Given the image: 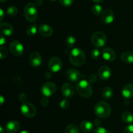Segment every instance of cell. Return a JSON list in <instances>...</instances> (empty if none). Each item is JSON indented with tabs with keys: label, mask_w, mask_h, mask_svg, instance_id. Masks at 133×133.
<instances>
[{
	"label": "cell",
	"mask_w": 133,
	"mask_h": 133,
	"mask_svg": "<svg viewBox=\"0 0 133 133\" xmlns=\"http://www.w3.org/2000/svg\"><path fill=\"white\" fill-rule=\"evenodd\" d=\"M69 57L70 63L75 66L83 65L86 60V55L84 51L79 48H73L70 52Z\"/></svg>",
	"instance_id": "cell-1"
},
{
	"label": "cell",
	"mask_w": 133,
	"mask_h": 133,
	"mask_svg": "<svg viewBox=\"0 0 133 133\" xmlns=\"http://www.w3.org/2000/svg\"><path fill=\"white\" fill-rule=\"evenodd\" d=\"M94 113L100 118H107L111 113L110 106L106 102H99L94 107Z\"/></svg>",
	"instance_id": "cell-2"
},
{
	"label": "cell",
	"mask_w": 133,
	"mask_h": 133,
	"mask_svg": "<svg viewBox=\"0 0 133 133\" xmlns=\"http://www.w3.org/2000/svg\"><path fill=\"white\" fill-rule=\"evenodd\" d=\"M76 89L82 97L89 98L92 94V89L90 82L85 80H82L78 82L76 86Z\"/></svg>",
	"instance_id": "cell-3"
},
{
	"label": "cell",
	"mask_w": 133,
	"mask_h": 133,
	"mask_svg": "<svg viewBox=\"0 0 133 133\" xmlns=\"http://www.w3.org/2000/svg\"><path fill=\"white\" fill-rule=\"evenodd\" d=\"M24 16L29 22H35L37 20L38 10L36 5L32 3H29L24 8Z\"/></svg>",
	"instance_id": "cell-4"
},
{
	"label": "cell",
	"mask_w": 133,
	"mask_h": 133,
	"mask_svg": "<svg viewBox=\"0 0 133 133\" xmlns=\"http://www.w3.org/2000/svg\"><path fill=\"white\" fill-rule=\"evenodd\" d=\"M91 41L92 44L97 48H102L106 44L107 38L102 31H96L92 35Z\"/></svg>",
	"instance_id": "cell-5"
},
{
	"label": "cell",
	"mask_w": 133,
	"mask_h": 133,
	"mask_svg": "<svg viewBox=\"0 0 133 133\" xmlns=\"http://www.w3.org/2000/svg\"><path fill=\"white\" fill-rule=\"evenodd\" d=\"M20 111L22 114L26 117H32L36 113V109L35 106L31 102H25L20 107Z\"/></svg>",
	"instance_id": "cell-6"
},
{
	"label": "cell",
	"mask_w": 133,
	"mask_h": 133,
	"mask_svg": "<svg viewBox=\"0 0 133 133\" xmlns=\"http://www.w3.org/2000/svg\"><path fill=\"white\" fill-rule=\"evenodd\" d=\"M10 52L15 56H21L24 52V47L23 44L18 40H14L9 45Z\"/></svg>",
	"instance_id": "cell-7"
},
{
	"label": "cell",
	"mask_w": 133,
	"mask_h": 133,
	"mask_svg": "<svg viewBox=\"0 0 133 133\" xmlns=\"http://www.w3.org/2000/svg\"><path fill=\"white\" fill-rule=\"evenodd\" d=\"M57 87L53 82H48L42 85L41 87V93L45 96H51L55 93Z\"/></svg>",
	"instance_id": "cell-8"
},
{
	"label": "cell",
	"mask_w": 133,
	"mask_h": 133,
	"mask_svg": "<svg viewBox=\"0 0 133 133\" xmlns=\"http://www.w3.org/2000/svg\"><path fill=\"white\" fill-rule=\"evenodd\" d=\"M49 69L53 72H58L61 70L62 67V63L61 59L58 57H51L48 63Z\"/></svg>",
	"instance_id": "cell-9"
},
{
	"label": "cell",
	"mask_w": 133,
	"mask_h": 133,
	"mask_svg": "<svg viewBox=\"0 0 133 133\" xmlns=\"http://www.w3.org/2000/svg\"><path fill=\"white\" fill-rule=\"evenodd\" d=\"M66 77L68 80L71 82H77L81 80L82 75L80 72L75 69H70L66 72Z\"/></svg>",
	"instance_id": "cell-10"
},
{
	"label": "cell",
	"mask_w": 133,
	"mask_h": 133,
	"mask_svg": "<svg viewBox=\"0 0 133 133\" xmlns=\"http://www.w3.org/2000/svg\"><path fill=\"white\" fill-rule=\"evenodd\" d=\"M30 65L33 67H38L42 63V58L38 52L34 51L31 53L29 57Z\"/></svg>",
	"instance_id": "cell-11"
},
{
	"label": "cell",
	"mask_w": 133,
	"mask_h": 133,
	"mask_svg": "<svg viewBox=\"0 0 133 133\" xmlns=\"http://www.w3.org/2000/svg\"><path fill=\"white\" fill-rule=\"evenodd\" d=\"M61 91H62V94L63 95V96L66 99H68V98H71L74 96L75 89L71 83H65L62 85Z\"/></svg>",
	"instance_id": "cell-12"
},
{
	"label": "cell",
	"mask_w": 133,
	"mask_h": 133,
	"mask_svg": "<svg viewBox=\"0 0 133 133\" xmlns=\"http://www.w3.org/2000/svg\"><path fill=\"white\" fill-rule=\"evenodd\" d=\"M103 58L107 61H112L116 57V52L110 48H105L102 50Z\"/></svg>",
	"instance_id": "cell-13"
},
{
	"label": "cell",
	"mask_w": 133,
	"mask_h": 133,
	"mask_svg": "<svg viewBox=\"0 0 133 133\" xmlns=\"http://www.w3.org/2000/svg\"><path fill=\"white\" fill-rule=\"evenodd\" d=\"M101 20L106 24H110L114 20V14L111 9H106L101 14Z\"/></svg>",
	"instance_id": "cell-14"
},
{
	"label": "cell",
	"mask_w": 133,
	"mask_h": 133,
	"mask_svg": "<svg viewBox=\"0 0 133 133\" xmlns=\"http://www.w3.org/2000/svg\"><path fill=\"white\" fill-rule=\"evenodd\" d=\"M0 30H1V32L2 33L3 35L7 37L11 36L14 33V28L11 24L7 23V22H4V23H1Z\"/></svg>",
	"instance_id": "cell-15"
},
{
	"label": "cell",
	"mask_w": 133,
	"mask_h": 133,
	"mask_svg": "<svg viewBox=\"0 0 133 133\" xmlns=\"http://www.w3.org/2000/svg\"><path fill=\"white\" fill-rule=\"evenodd\" d=\"M19 129V123L18 121L12 120L5 125V130L8 133H16Z\"/></svg>",
	"instance_id": "cell-16"
},
{
	"label": "cell",
	"mask_w": 133,
	"mask_h": 133,
	"mask_svg": "<svg viewBox=\"0 0 133 133\" xmlns=\"http://www.w3.org/2000/svg\"><path fill=\"white\" fill-rule=\"evenodd\" d=\"M99 78L101 80H107L111 76V70L107 66H102L98 70Z\"/></svg>",
	"instance_id": "cell-17"
},
{
	"label": "cell",
	"mask_w": 133,
	"mask_h": 133,
	"mask_svg": "<svg viewBox=\"0 0 133 133\" xmlns=\"http://www.w3.org/2000/svg\"><path fill=\"white\" fill-rule=\"evenodd\" d=\"M38 31L40 35L43 37H49L53 34L52 27L49 26V25L45 24V23L41 25L39 27Z\"/></svg>",
	"instance_id": "cell-18"
},
{
	"label": "cell",
	"mask_w": 133,
	"mask_h": 133,
	"mask_svg": "<svg viewBox=\"0 0 133 133\" xmlns=\"http://www.w3.org/2000/svg\"><path fill=\"white\" fill-rule=\"evenodd\" d=\"M122 95L125 99H131L133 97V85L128 83L123 87Z\"/></svg>",
	"instance_id": "cell-19"
},
{
	"label": "cell",
	"mask_w": 133,
	"mask_h": 133,
	"mask_svg": "<svg viewBox=\"0 0 133 133\" xmlns=\"http://www.w3.org/2000/svg\"><path fill=\"white\" fill-rule=\"evenodd\" d=\"M93 123H92L90 121H84L81 123L80 124V129L83 132L88 133L92 131L94 129Z\"/></svg>",
	"instance_id": "cell-20"
},
{
	"label": "cell",
	"mask_w": 133,
	"mask_h": 133,
	"mask_svg": "<svg viewBox=\"0 0 133 133\" xmlns=\"http://www.w3.org/2000/svg\"><path fill=\"white\" fill-rule=\"evenodd\" d=\"M121 59L122 61L125 63H132L133 53L130 52H125L121 55Z\"/></svg>",
	"instance_id": "cell-21"
},
{
	"label": "cell",
	"mask_w": 133,
	"mask_h": 133,
	"mask_svg": "<svg viewBox=\"0 0 133 133\" xmlns=\"http://www.w3.org/2000/svg\"><path fill=\"white\" fill-rule=\"evenodd\" d=\"M113 91L111 87H105L102 91V96L105 100H109L112 96Z\"/></svg>",
	"instance_id": "cell-22"
},
{
	"label": "cell",
	"mask_w": 133,
	"mask_h": 133,
	"mask_svg": "<svg viewBox=\"0 0 133 133\" xmlns=\"http://www.w3.org/2000/svg\"><path fill=\"white\" fill-rule=\"evenodd\" d=\"M37 26L34 23V24H31L27 27V29H26V33L29 36H34L37 33Z\"/></svg>",
	"instance_id": "cell-23"
},
{
	"label": "cell",
	"mask_w": 133,
	"mask_h": 133,
	"mask_svg": "<svg viewBox=\"0 0 133 133\" xmlns=\"http://www.w3.org/2000/svg\"><path fill=\"white\" fill-rule=\"evenodd\" d=\"M122 117V120L126 123H131L133 121V115L129 112H125Z\"/></svg>",
	"instance_id": "cell-24"
},
{
	"label": "cell",
	"mask_w": 133,
	"mask_h": 133,
	"mask_svg": "<svg viewBox=\"0 0 133 133\" xmlns=\"http://www.w3.org/2000/svg\"><path fill=\"white\" fill-rule=\"evenodd\" d=\"M65 133H80V132L77 125L70 124L65 129Z\"/></svg>",
	"instance_id": "cell-25"
},
{
	"label": "cell",
	"mask_w": 133,
	"mask_h": 133,
	"mask_svg": "<svg viewBox=\"0 0 133 133\" xmlns=\"http://www.w3.org/2000/svg\"><path fill=\"white\" fill-rule=\"evenodd\" d=\"M75 43H76V39L74 36L70 35L66 38V44L69 48H73L75 46Z\"/></svg>",
	"instance_id": "cell-26"
},
{
	"label": "cell",
	"mask_w": 133,
	"mask_h": 133,
	"mask_svg": "<svg viewBox=\"0 0 133 133\" xmlns=\"http://www.w3.org/2000/svg\"><path fill=\"white\" fill-rule=\"evenodd\" d=\"M6 13L9 16H14L18 13V8L15 6H10L8 8Z\"/></svg>",
	"instance_id": "cell-27"
},
{
	"label": "cell",
	"mask_w": 133,
	"mask_h": 133,
	"mask_svg": "<svg viewBox=\"0 0 133 133\" xmlns=\"http://www.w3.org/2000/svg\"><path fill=\"white\" fill-rule=\"evenodd\" d=\"M92 11L94 14H95L96 16H99L103 13V9L101 5H99V4H96L92 7Z\"/></svg>",
	"instance_id": "cell-28"
},
{
	"label": "cell",
	"mask_w": 133,
	"mask_h": 133,
	"mask_svg": "<svg viewBox=\"0 0 133 133\" xmlns=\"http://www.w3.org/2000/svg\"><path fill=\"white\" fill-rule=\"evenodd\" d=\"M8 55V50L5 47L1 46L0 48V59H3L7 56Z\"/></svg>",
	"instance_id": "cell-29"
},
{
	"label": "cell",
	"mask_w": 133,
	"mask_h": 133,
	"mask_svg": "<svg viewBox=\"0 0 133 133\" xmlns=\"http://www.w3.org/2000/svg\"><path fill=\"white\" fill-rule=\"evenodd\" d=\"M94 133H110L109 130L101 126H97L96 129L94 130Z\"/></svg>",
	"instance_id": "cell-30"
},
{
	"label": "cell",
	"mask_w": 133,
	"mask_h": 133,
	"mask_svg": "<svg viewBox=\"0 0 133 133\" xmlns=\"http://www.w3.org/2000/svg\"><path fill=\"white\" fill-rule=\"evenodd\" d=\"M90 55L92 59H97L99 57L100 52L99 51V50L94 49L92 50V52H91Z\"/></svg>",
	"instance_id": "cell-31"
},
{
	"label": "cell",
	"mask_w": 133,
	"mask_h": 133,
	"mask_svg": "<svg viewBox=\"0 0 133 133\" xmlns=\"http://www.w3.org/2000/svg\"><path fill=\"white\" fill-rule=\"evenodd\" d=\"M75 0H59L60 3L64 7H70L74 3Z\"/></svg>",
	"instance_id": "cell-32"
},
{
	"label": "cell",
	"mask_w": 133,
	"mask_h": 133,
	"mask_svg": "<svg viewBox=\"0 0 133 133\" xmlns=\"http://www.w3.org/2000/svg\"><path fill=\"white\" fill-rule=\"evenodd\" d=\"M69 101L66 99H63L60 102V106L62 109H66L69 107Z\"/></svg>",
	"instance_id": "cell-33"
},
{
	"label": "cell",
	"mask_w": 133,
	"mask_h": 133,
	"mask_svg": "<svg viewBox=\"0 0 133 133\" xmlns=\"http://www.w3.org/2000/svg\"><path fill=\"white\" fill-rule=\"evenodd\" d=\"M123 133H133V125H129L126 126L123 130Z\"/></svg>",
	"instance_id": "cell-34"
},
{
	"label": "cell",
	"mask_w": 133,
	"mask_h": 133,
	"mask_svg": "<svg viewBox=\"0 0 133 133\" xmlns=\"http://www.w3.org/2000/svg\"><path fill=\"white\" fill-rule=\"evenodd\" d=\"M88 80L90 83H95L97 81V77L95 74H90L88 76Z\"/></svg>",
	"instance_id": "cell-35"
},
{
	"label": "cell",
	"mask_w": 133,
	"mask_h": 133,
	"mask_svg": "<svg viewBox=\"0 0 133 133\" xmlns=\"http://www.w3.org/2000/svg\"><path fill=\"white\" fill-rule=\"evenodd\" d=\"M48 103H49V100H48V98L47 97H44L41 100V104L42 106H47L48 104Z\"/></svg>",
	"instance_id": "cell-36"
},
{
	"label": "cell",
	"mask_w": 133,
	"mask_h": 133,
	"mask_svg": "<svg viewBox=\"0 0 133 133\" xmlns=\"http://www.w3.org/2000/svg\"><path fill=\"white\" fill-rule=\"evenodd\" d=\"M5 42H6V40H5V38L4 37V35L1 34V39H0V44H1V46H3L4 44H5Z\"/></svg>",
	"instance_id": "cell-37"
},
{
	"label": "cell",
	"mask_w": 133,
	"mask_h": 133,
	"mask_svg": "<svg viewBox=\"0 0 133 133\" xmlns=\"http://www.w3.org/2000/svg\"><path fill=\"white\" fill-rule=\"evenodd\" d=\"M0 16H1V18H0V21H2L3 20L4 18V11L2 9H0Z\"/></svg>",
	"instance_id": "cell-38"
},
{
	"label": "cell",
	"mask_w": 133,
	"mask_h": 133,
	"mask_svg": "<svg viewBox=\"0 0 133 133\" xmlns=\"http://www.w3.org/2000/svg\"><path fill=\"white\" fill-rule=\"evenodd\" d=\"M35 3L38 6H40L43 4V0H35Z\"/></svg>",
	"instance_id": "cell-39"
},
{
	"label": "cell",
	"mask_w": 133,
	"mask_h": 133,
	"mask_svg": "<svg viewBox=\"0 0 133 133\" xmlns=\"http://www.w3.org/2000/svg\"><path fill=\"white\" fill-rule=\"evenodd\" d=\"M94 123L96 124L97 126H99L100 124H101V121H100V120H99V119H95Z\"/></svg>",
	"instance_id": "cell-40"
},
{
	"label": "cell",
	"mask_w": 133,
	"mask_h": 133,
	"mask_svg": "<svg viewBox=\"0 0 133 133\" xmlns=\"http://www.w3.org/2000/svg\"><path fill=\"white\" fill-rule=\"evenodd\" d=\"M105 0H93L94 2H95L97 4H99V3H102L103 1H104Z\"/></svg>",
	"instance_id": "cell-41"
},
{
	"label": "cell",
	"mask_w": 133,
	"mask_h": 133,
	"mask_svg": "<svg viewBox=\"0 0 133 133\" xmlns=\"http://www.w3.org/2000/svg\"><path fill=\"white\" fill-rule=\"evenodd\" d=\"M0 100H1V105H3L4 103V97L3 96H1L0 97Z\"/></svg>",
	"instance_id": "cell-42"
},
{
	"label": "cell",
	"mask_w": 133,
	"mask_h": 133,
	"mask_svg": "<svg viewBox=\"0 0 133 133\" xmlns=\"http://www.w3.org/2000/svg\"><path fill=\"white\" fill-rule=\"evenodd\" d=\"M51 75V74L50 72H47L46 74H45V76H46V78H50Z\"/></svg>",
	"instance_id": "cell-43"
},
{
	"label": "cell",
	"mask_w": 133,
	"mask_h": 133,
	"mask_svg": "<svg viewBox=\"0 0 133 133\" xmlns=\"http://www.w3.org/2000/svg\"><path fill=\"white\" fill-rule=\"evenodd\" d=\"M0 133H4V129L2 126H0Z\"/></svg>",
	"instance_id": "cell-44"
},
{
	"label": "cell",
	"mask_w": 133,
	"mask_h": 133,
	"mask_svg": "<svg viewBox=\"0 0 133 133\" xmlns=\"http://www.w3.org/2000/svg\"><path fill=\"white\" fill-rule=\"evenodd\" d=\"M20 133H30L28 130H22Z\"/></svg>",
	"instance_id": "cell-45"
},
{
	"label": "cell",
	"mask_w": 133,
	"mask_h": 133,
	"mask_svg": "<svg viewBox=\"0 0 133 133\" xmlns=\"http://www.w3.org/2000/svg\"><path fill=\"white\" fill-rule=\"evenodd\" d=\"M6 0H0V1H1V3H3V2H5V1H6Z\"/></svg>",
	"instance_id": "cell-46"
},
{
	"label": "cell",
	"mask_w": 133,
	"mask_h": 133,
	"mask_svg": "<svg viewBox=\"0 0 133 133\" xmlns=\"http://www.w3.org/2000/svg\"><path fill=\"white\" fill-rule=\"evenodd\" d=\"M49 1H51V2H54V1H57V0H49Z\"/></svg>",
	"instance_id": "cell-47"
}]
</instances>
